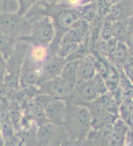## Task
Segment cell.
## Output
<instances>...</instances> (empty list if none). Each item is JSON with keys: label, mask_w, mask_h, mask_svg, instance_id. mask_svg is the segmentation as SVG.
I'll return each mask as SVG.
<instances>
[{"label": "cell", "mask_w": 133, "mask_h": 146, "mask_svg": "<svg viewBox=\"0 0 133 146\" xmlns=\"http://www.w3.org/2000/svg\"><path fill=\"white\" fill-rule=\"evenodd\" d=\"M62 126L68 137L83 141L92 131V121L88 110L83 105L66 102Z\"/></svg>", "instance_id": "cell-1"}, {"label": "cell", "mask_w": 133, "mask_h": 146, "mask_svg": "<svg viewBox=\"0 0 133 146\" xmlns=\"http://www.w3.org/2000/svg\"><path fill=\"white\" fill-rule=\"evenodd\" d=\"M7 69V60L0 54V84H3Z\"/></svg>", "instance_id": "cell-19"}, {"label": "cell", "mask_w": 133, "mask_h": 146, "mask_svg": "<svg viewBox=\"0 0 133 146\" xmlns=\"http://www.w3.org/2000/svg\"><path fill=\"white\" fill-rule=\"evenodd\" d=\"M81 146H102L97 140L93 139L86 138L84 140L82 141Z\"/></svg>", "instance_id": "cell-23"}, {"label": "cell", "mask_w": 133, "mask_h": 146, "mask_svg": "<svg viewBox=\"0 0 133 146\" xmlns=\"http://www.w3.org/2000/svg\"><path fill=\"white\" fill-rule=\"evenodd\" d=\"M0 146H5V139L2 133H0Z\"/></svg>", "instance_id": "cell-26"}, {"label": "cell", "mask_w": 133, "mask_h": 146, "mask_svg": "<svg viewBox=\"0 0 133 146\" xmlns=\"http://www.w3.org/2000/svg\"><path fill=\"white\" fill-rule=\"evenodd\" d=\"M97 55L94 54H87L79 62L78 72V81L83 82L91 80L97 74L96 70V60Z\"/></svg>", "instance_id": "cell-8"}, {"label": "cell", "mask_w": 133, "mask_h": 146, "mask_svg": "<svg viewBox=\"0 0 133 146\" xmlns=\"http://www.w3.org/2000/svg\"><path fill=\"white\" fill-rule=\"evenodd\" d=\"M52 55L49 46H28L26 57H27L32 63L40 66L43 64Z\"/></svg>", "instance_id": "cell-10"}, {"label": "cell", "mask_w": 133, "mask_h": 146, "mask_svg": "<svg viewBox=\"0 0 133 146\" xmlns=\"http://www.w3.org/2000/svg\"><path fill=\"white\" fill-rule=\"evenodd\" d=\"M29 21L31 22L29 33L18 37L17 41L31 46H50L55 37V28L51 19L48 17H40Z\"/></svg>", "instance_id": "cell-2"}, {"label": "cell", "mask_w": 133, "mask_h": 146, "mask_svg": "<svg viewBox=\"0 0 133 146\" xmlns=\"http://www.w3.org/2000/svg\"><path fill=\"white\" fill-rule=\"evenodd\" d=\"M30 25L31 22L25 16L20 15L17 12L0 13V31L16 40L29 33Z\"/></svg>", "instance_id": "cell-3"}, {"label": "cell", "mask_w": 133, "mask_h": 146, "mask_svg": "<svg viewBox=\"0 0 133 146\" xmlns=\"http://www.w3.org/2000/svg\"><path fill=\"white\" fill-rule=\"evenodd\" d=\"M74 87V85L67 83L61 77H57L41 83L37 86V88L40 94L65 101L70 95Z\"/></svg>", "instance_id": "cell-5"}, {"label": "cell", "mask_w": 133, "mask_h": 146, "mask_svg": "<svg viewBox=\"0 0 133 146\" xmlns=\"http://www.w3.org/2000/svg\"><path fill=\"white\" fill-rule=\"evenodd\" d=\"M122 14V8L119 5H113L109 10V15L112 18H118Z\"/></svg>", "instance_id": "cell-22"}, {"label": "cell", "mask_w": 133, "mask_h": 146, "mask_svg": "<svg viewBox=\"0 0 133 146\" xmlns=\"http://www.w3.org/2000/svg\"><path fill=\"white\" fill-rule=\"evenodd\" d=\"M78 45H79V43H77V42L62 39L59 44L55 54H57L58 56L61 57L63 59L67 60L71 54L74 53V51L77 49Z\"/></svg>", "instance_id": "cell-14"}, {"label": "cell", "mask_w": 133, "mask_h": 146, "mask_svg": "<svg viewBox=\"0 0 133 146\" xmlns=\"http://www.w3.org/2000/svg\"><path fill=\"white\" fill-rule=\"evenodd\" d=\"M131 56L130 50L127 46L122 41H119L117 43V46L115 47L112 54H111L110 59L111 63L115 67L122 68V64L126 62V60Z\"/></svg>", "instance_id": "cell-12"}, {"label": "cell", "mask_w": 133, "mask_h": 146, "mask_svg": "<svg viewBox=\"0 0 133 146\" xmlns=\"http://www.w3.org/2000/svg\"><path fill=\"white\" fill-rule=\"evenodd\" d=\"M102 40H109L112 38V26L107 24L102 31Z\"/></svg>", "instance_id": "cell-21"}, {"label": "cell", "mask_w": 133, "mask_h": 146, "mask_svg": "<svg viewBox=\"0 0 133 146\" xmlns=\"http://www.w3.org/2000/svg\"><path fill=\"white\" fill-rule=\"evenodd\" d=\"M67 137H68V135H67L66 132L65 131V129L63 128V126L61 125L59 133L46 146H61V141H62L64 139L67 138Z\"/></svg>", "instance_id": "cell-18"}, {"label": "cell", "mask_w": 133, "mask_h": 146, "mask_svg": "<svg viewBox=\"0 0 133 146\" xmlns=\"http://www.w3.org/2000/svg\"><path fill=\"white\" fill-rule=\"evenodd\" d=\"M99 97L100 95L95 87L94 81L91 79L88 81L77 82L70 95L65 102L84 106L86 103L96 100Z\"/></svg>", "instance_id": "cell-4"}, {"label": "cell", "mask_w": 133, "mask_h": 146, "mask_svg": "<svg viewBox=\"0 0 133 146\" xmlns=\"http://www.w3.org/2000/svg\"><path fill=\"white\" fill-rule=\"evenodd\" d=\"M61 125L47 122L40 125L36 130V139L37 146H46L59 133Z\"/></svg>", "instance_id": "cell-9"}, {"label": "cell", "mask_w": 133, "mask_h": 146, "mask_svg": "<svg viewBox=\"0 0 133 146\" xmlns=\"http://www.w3.org/2000/svg\"><path fill=\"white\" fill-rule=\"evenodd\" d=\"M19 8L17 13L22 16H25L37 2L41 0H17ZM3 12H7L8 0H3Z\"/></svg>", "instance_id": "cell-15"}, {"label": "cell", "mask_w": 133, "mask_h": 146, "mask_svg": "<svg viewBox=\"0 0 133 146\" xmlns=\"http://www.w3.org/2000/svg\"><path fill=\"white\" fill-rule=\"evenodd\" d=\"M16 42V40L9 37L0 31V54L4 57L6 60H8L13 53Z\"/></svg>", "instance_id": "cell-13"}, {"label": "cell", "mask_w": 133, "mask_h": 146, "mask_svg": "<svg viewBox=\"0 0 133 146\" xmlns=\"http://www.w3.org/2000/svg\"><path fill=\"white\" fill-rule=\"evenodd\" d=\"M112 36L115 37V39L122 41V39L124 37L126 33L124 26L119 22L114 23L112 25Z\"/></svg>", "instance_id": "cell-17"}, {"label": "cell", "mask_w": 133, "mask_h": 146, "mask_svg": "<svg viewBox=\"0 0 133 146\" xmlns=\"http://www.w3.org/2000/svg\"><path fill=\"white\" fill-rule=\"evenodd\" d=\"M122 69L126 78L133 84V55H131L122 64Z\"/></svg>", "instance_id": "cell-16"}, {"label": "cell", "mask_w": 133, "mask_h": 146, "mask_svg": "<svg viewBox=\"0 0 133 146\" xmlns=\"http://www.w3.org/2000/svg\"><path fill=\"white\" fill-rule=\"evenodd\" d=\"M79 62L80 60H66L60 77L70 84H76L78 81Z\"/></svg>", "instance_id": "cell-11"}, {"label": "cell", "mask_w": 133, "mask_h": 146, "mask_svg": "<svg viewBox=\"0 0 133 146\" xmlns=\"http://www.w3.org/2000/svg\"><path fill=\"white\" fill-rule=\"evenodd\" d=\"M81 145L82 141L70 137L64 139L61 143V146H81Z\"/></svg>", "instance_id": "cell-20"}, {"label": "cell", "mask_w": 133, "mask_h": 146, "mask_svg": "<svg viewBox=\"0 0 133 146\" xmlns=\"http://www.w3.org/2000/svg\"><path fill=\"white\" fill-rule=\"evenodd\" d=\"M126 125L127 126L130 128V129H132L133 130V112H132L130 115H128L126 118L125 121H123Z\"/></svg>", "instance_id": "cell-25"}, {"label": "cell", "mask_w": 133, "mask_h": 146, "mask_svg": "<svg viewBox=\"0 0 133 146\" xmlns=\"http://www.w3.org/2000/svg\"><path fill=\"white\" fill-rule=\"evenodd\" d=\"M65 63V59H63L57 54H52L43 64L39 84L47 80L60 77Z\"/></svg>", "instance_id": "cell-6"}, {"label": "cell", "mask_w": 133, "mask_h": 146, "mask_svg": "<svg viewBox=\"0 0 133 146\" xmlns=\"http://www.w3.org/2000/svg\"><path fill=\"white\" fill-rule=\"evenodd\" d=\"M66 104L65 101L59 98H52L49 101L45 108L48 122L56 125H62Z\"/></svg>", "instance_id": "cell-7"}, {"label": "cell", "mask_w": 133, "mask_h": 146, "mask_svg": "<svg viewBox=\"0 0 133 146\" xmlns=\"http://www.w3.org/2000/svg\"><path fill=\"white\" fill-rule=\"evenodd\" d=\"M126 42L128 45V49L130 51L133 52V31H131L128 32L127 36H126Z\"/></svg>", "instance_id": "cell-24"}]
</instances>
